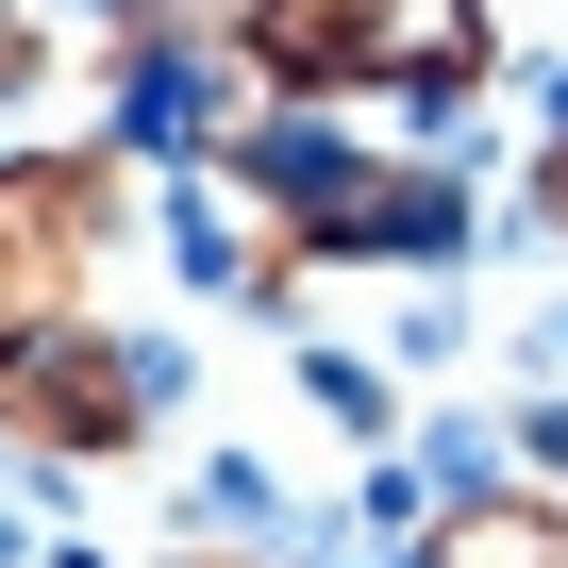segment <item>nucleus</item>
Masks as SVG:
<instances>
[{"instance_id": "f257e3e1", "label": "nucleus", "mask_w": 568, "mask_h": 568, "mask_svg": "<svg viewBox=\"0 0 568 568\" xmlns=\"http://www.w3.org/2000/svg\"><path fill=\"white\" fill-rule=\"evenodd\" d=\"M251 184V217L284 234V267H302V302H284V335H302L335 284H435L485 217L435 151H385L368 118H318V101H251V134L217 151Z\"/></svg>"}, {"instance_id": "f03ea898", "label": "nucleus", "mask_w": 568, "mask_h": 568, "mask_svg": "<svg viewBox=\"0 0 568 568\" xmlns=\"http://www.w3.org/2000/svg\"><path fill=\"white\" fill-rule=\"evenodd\" d=\"M234 68L318 118H452L501 68L485 0H234Z\"/></svg>"}, {"instance_id": "7ed1b4c3", "label": "nucleus", "mask_w": 568, "mask_h": 568, "mask_svg": "<svg viewBox=\"0 0 568 568\" xmlns=\"http://www.w3.org/2000/svg\"><path fill=\"white\" fill-rule=\"evenodd\" d=\"M184 418V335L151 318H68L34 352H0V485L68 501V468H118Z\"/></svg>"}, {"instance_id": "20e7f679", "label": "nucleus", "mask_w": 568, "mask_h": 568, "mask_svg": "<svg viewBox=\"0 0 568 568\" xmlns=\"http://www.w3.org/2000/svg\"><path fill=\"white\" fill-rule=\"evenodd\" d=\"M134 168L101 134H0V352L101 318V267L134 251Z\"/></svg>"}, {"instance_id": "39448f33", "label": "nucleus", "mask_w": 568, "mask_h": 568, "mask_svg": "<svg viewBox=\"0 0 568 568\" xmlns=\"http://www.w3.org/2000/svg\"><path fill=\"white\" fill-rule=\"evenodd\" d=\"M168 551H284V568H302V501H284L251 452H217V468H184V535Z\"/></svg>"}, {"instance_id": "423d86ee", "label": "nucleus", "mask_w": 568, "mask_h": 568, "mask_svg": "<svg viewBox=\"0 0 568 568\" xmlns=\"http://www.w3.org/2000/svg\"><path fill=\"white\" fill-rule=\"evenodd\" d=\"M284 368H302L318 435H352V452H402V435H418V418H402V368H385V352H335V335H302Z\"/></svg>"}, {"instance_id": "0eeeda50", "label": "nucleus", "mask_w": 568, "mask_h": 568, "mask_svg": "<svg viewBox=\"0 0 568 568\" xmlns=\"http://www.w3.org/2000/svg\"><path fill=\"white\" fill-rule=\"evenodd\" d=\"M51 84H68L51 18H34V0H0V134H18V118H51Z\"/></svg>"}, {"instance_id": "6e6552de", "label": "nucleus", "mask_w": 568, "mask_h": 568, "mask_svg": "<svg viewBox=\"0 0 568 568\" xmlns=\"http://www.w3.org/2000/svg\"><path fill=\"white\" fill-rule=\"evenodd\" d=\"M385 368H402V385H435V368H468V302H452V284H418V302L385 318Z\"/></svg>"}, {"instance_id": "1a4fd4ad", "label": "nucleus", "mask_w": 568, "mask_h": 568, "mask_svg": "<svg viewBox=\"0 0 568 568\" xmlns=\"http://www.w3.org/2000/svg\"><path fill=\"white\" fill-rule=\"evenodd\" d=\"M518 217H535V251L568 267V84H551V118H535V168H518Z\"/></svg>"}, {"instance_id": "9d476101", "label": "nucleus", "mask_w": 568, "mask_h": 568, "mask_svg": "<svg viewBox=\"0 0 568 568\" xmlns=\"http://www.w3.org/2000/svg\"><path fill=\"white\" fill-rule=\"evenodd\" d=\"M518 452H535L518 485H551V501H568V402H518Z\"/></svg>"}, {"instance_id": "9b49d317", "label": "nucleus", "mask_w": 568, "mask_h": 568, "mask_svg": "<svg viewBox=\"0 0 568 568\" xmlns=\"http://www.w3.org/2000/svg\"><path fill=\"white\" fill-rule=\"evenodd\" d=\"M151 568H284V551H151Z\"/></svg>"}]
</instances>
